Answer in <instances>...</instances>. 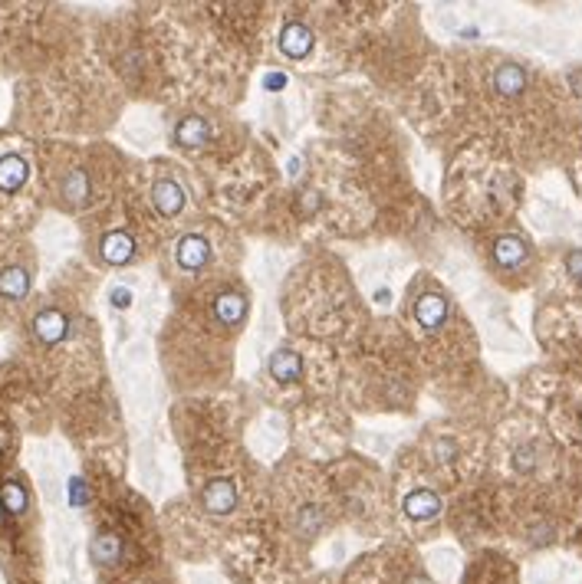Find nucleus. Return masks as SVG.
Wrapping results in <instances>:
<instances>
[{"label": "nucleus", "mask_w": 582, "mask_h": 584, "mask_svg": "<svg viewBox=\"0 0 582 584\" xmlns=\"http://www.w3.org/2000/svg\"><path fill=\"white\" fill-rule=\"evenodd\" d=\"M152 204H155V210H158L162 217H178V214H181V207H185V191H181V184L171 181V177L155 181Z\"/></svg>", "instance_id": "obj_4"}, {"label": "nucleus", "mask_w": 582, "mask_h": 584, "mask_svg": "<svg viewBox=\"0 0 582 584\" xmlns=\"http://www.w3.org/2000/svg\"><path fill=\"white\" fill-rule=\"evenodd\" d=\"M286 86V76L283 72H270V76H263V89L267 92H279Z\"/></svg>", "instance_id": "obj_21"}, {"label": "nucleus", "mask_w": 582, "mask_h": 584, "mask_svg": "<svg viewBox=\"0 0 582 584\" xmlns=\"http://www.w3.org/2000/svg\"><path fill=\"white\" fill-rule=\"evenodd\" d=\"M526 256H530V250L520 237H500L493 243V263L503 269H516L520 263H526Z\"/></svg>", "instance_id": "obj_10"}, {"label": "nucleus", "mask_w": 582, "mask_h": 584, "mask_svg": "<svg viewBox=\"0 0 582 584\" xmlns=\"http://www.w3.org/2000/svg\"><path fill=\"white\" fill-rule=\"evenodd\" d=\"M99 253H102V260L109 266H125V263L135 260V240L128 237L125 230H112V233H105L102 237Z\"/></svg>", "instance_id": "obj_3"}, {"label": "nucleus", "mask_w": 582, "mask_h": 584, "mask_svg": "<svg viewBox=\"0 0 582 584\" xmlns=\"http://www.w3.org/2000/svg\"><path fill=\"white\" fill-rule=\"evenodd\" d=\"M210 138V128L204 118H198V115H187V118H181L175 125V141L178 145H185V148H201L204 141Z\"/></svg>", "instance_id": "obj_14"}, {"label": "nucleus", "mask_w": 582, "mask_h": 584, "mask_svg": "<svg viewBox=\"0 0 582 584\" xmlns=\"http://www.w3.org/2000/svg\"><path fill=\"white\" fill-rule=\"evenodd\" d=\"M0 505H3V512L13 519H20L26 512V505H30V493H26V486L20 480H7L0 486Z\"/></svg>", "instance_id": "obj_16"}, {"label": "nucleus", "mask_w": 582, "mask_h": 584, "mask_svg": "<svg viewBox=\"0 0 582 584\" xmlns=\"http://www.w3.org/2000/svg\"><path fill=\"white\" fill-rule=\"evenodd\" d=\"M214 315L221 325H240L247 315V299L240 292H221L214 299Z\"/></svg>", "instance_id": "obj_12"}, {"label": "nucleus", "mask_w": 582, "mask_h": 584, "mask_svg": "<svg viewBox=\"0 0 582 584\" xmlns=\"http://www.w3.org/2000/svg\"><path fill=\"white\" fill-rule=\"evenodd\" d=\"M415 319H418V325L428 329V332L441 329L444 319H447V299L438 296V292H424V296L418 299V306H415Z\"/></svg>", "instance_id": "obj_7"}, {"label": "nucleus", "mask_w": 582, "mask_h": 584, "mask_svg": "<svg viewBox=\"0 0 582 584\" xmlns=\"http://www.w3.org/2000/svg\"><path fill=\"white\" fill-rule=\"evenodd\" d=\"M210 256V246L204 237H198V233H187V237H181L175 246V260L181 269H187V273H194V269H201V266L208 263Z\"/></svg>", "instance_id": "obj_5"}, {"label": "nucleus", "mask_w": 582, "mask_h": 584, "mask_svg": "<svg viewBox=\"0 0 582 584\" xmlns=\"http://www.w3.org/2000/svg\"><path fill=\"white\" fill-rule=\"evenodd\" d=\"M405 512L415 522H424V519H434L438 512H441V499L434 493H428V489H418V493H411L405 499Z\"/></svg>", "instance_id": "obj_17"}, {"label": "nucleus", "mask_w": 582, "mask_h": 584, "mask_svg": "<svg viewBox=\"0 0 582 584\" xmlns=\"http://www.w3.org/2000/svg\"><path fill=\"white\" fill-rule=\"evenodd\" d=\"M523 86H526V72L520 66H513V63H503L493 72V89L500 92V95H520Z\"/></svg>", "instance_id": "obj_18"}, {"label": "nucleus", "mask_w": 582, "mask_h": 584, "mask_svg": "<svg viewBox=\"0 0 582 584\" xmlns=\"http://www.w3.org/2000/svg\"><path fill=\"white\" fill-rule=\"evenodd\" d=\"M89 551H93V562L95 565H118L122 562V555H125V545H122V539H118L116 532H99L93 539V545H89Z\"/></svg>", "instance_id": "obj_9"}, {"label": "nucleus", "mask_w": 582, "mask_h": 584, "mask_svg": "<svg viewBox=\"0 0 582 584\" xmlns=\"http://www.w3.org/2000/svg\"><path fill=\"white\" fill-rule=\"evenodd\" d=\"M30 292V273L24 266H7L0 273V299H10V302H20Z\"/></svg>", "instance_id": "obj_13"}, {"label": "nucleus", "mask_w": 582, "mask_h": 584, "mask_svg": "<svg viewBox=\"0 0 582 584\" xmlns=\"http://www.w3.org/2000/svg\"><path fill=\"white\" fill-rule=\"evenodd\" d=\"M59 194L66 197L70 204H86L89 194H93L89 174L82 171V168H70V171L63 174V181H59Z\"/></svg>", "instance_id": "obj_11"}, {"label": "nucleus", "mask_w": 582, "mask_h": 584, "mask_svg": "<svg viewBox=\"0 0 582 584\" xmlns=\"http://www.w3.org/2000/svg\"><path fill=\"white\" fill-rule=\"evenodd\" d=\"M26 177H30L26 158H20V155H3L0 158V191L3 194H17L26 184Z\"/></svg>", "instance_id": "obj_8"}, {"label": "nucleus", "mask_w": 582, "mask_h": 584, "mask_svg": "<svg viewBox=\"0 0 582 584\" xmlns=\"http://www.w3.org/2000/svg\"><path fill=\"white\" fill-rule=\"evenodd\" d=\"M270 374L283 384H290V381H300V374H303V361H300V355L296 352H290V348H279V352H273V358H270Z\"/></svg>", "instance_id": "obj_15"}, {"label": "nucleus", "mask_w": 582, "mask_h": 584, "mask_svg": "<svg viewBox=\"0 0 582 584\" xmlns=\"http://www.w3.org/2000/svg\"><path fill=\"white\" fill-rule=\"evenodd\" d=\"M309 49H313V33H309V26L303 23H286L283 26V33H279V53L290 59H303L309 56Z\"/></svg>", "instance_id": "obj_6"}, {"label": "nucleus", "mask_w": 582, "mask_h": 584, "mask_svg": "<svg viewBox=\"0 0 582 584\" xmlns=\"http://www.w3.org/2000/svg\"><path fill=\"white\" fill-rule=\"evenodd\" d=\"M33 335L40 338L43 345H59L66 335H70V319H66V312L59 309H43L36 312L33 319Z\"/></svg>", "instance_id": "obj_2"}, {"label": "nucleus", "mask_w": 582, "mask_h": 584, "mask_svg": "<svg viewBox=\"0 0 582 584\" xmlns=\"http://www.w3.org/2000/svg\"><path fill=\"white\" fill-rule=\"evenodd\" d=\"M566 273L582 279V250H572L569 256H566Z\"/></svg>", "instance_id": "obj_20"}, {"label": "nucleus", "mask_w": 582, "mask_h": 584, "mask_svg": "<svg viewBox=\"0 0 582 584\" xmlns=\"http://www.w3.org/2000/svg\"><path fill=\"white\" fill-rule=\"evenodd\" d=\"M89 499V489H86V482L82 480H70V503L72 505H82Z\"/></svg>", "instance_id": "obj_19"}, {"label": "nucleus", "mask_w": 582, "mask_h": 584, "mask_svg": "<svg viewBox=\"0 0 582 584\" xmlns=\"http://www.w3.org/2000/svg\"><path fill=\"white\" fill-rule=\"evenodd\" d=\"M201 505H204V512L210 516H227L233 505H237V486L231 480H214L204 486V493H201Z\"/></svg>", "instance_id": "obj_1"}, {"label": "nucleus", "mask_w": 582, "mask_h": 584, "mask_svg": "<svg viewBox=\"0 0 582 584\" xmlns=\"http://www.w3.org/2000/svg\"><path fill=\"white\" fill-rule=\"evenodd\" d=\"M112 306H116V309H128V306H132V292H128V289H112Z\"/></svg>", "instance_id": "obj_22"}]
</instances>
